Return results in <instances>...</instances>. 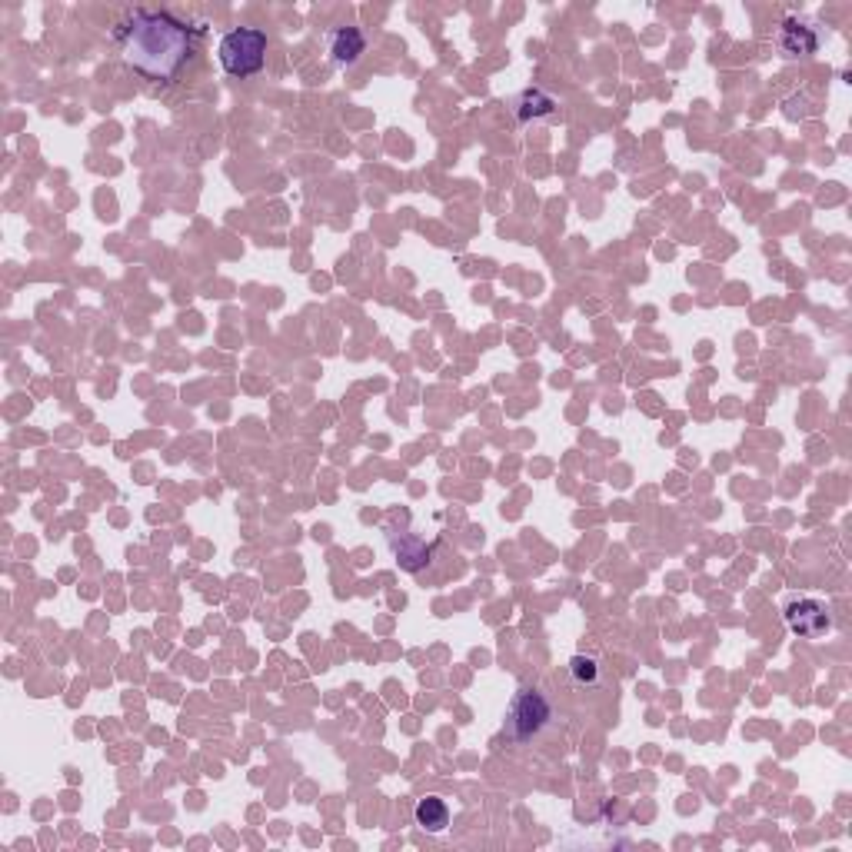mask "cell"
Returning <instances> with one entry per match:
<instances>
[{"mask_svg":"<svg viewBox=\"0 0 852 852\" xmlns=\"http://www.w3.org/2000/svg\"><path fill=\"white\" fill-rule=\"evenodd\" d=\"M819 47V37L816 30L803 24V20H786L783 30H779V50L786 57H806V54H816Z\"/></svg>","mask_w":852,"mask_h":852,"instance_id":"7","label":"cell"},{"mask_svg":"<svg viewBox=\"0 0 852 852\" xmlns=\"http://www.w3.org/2000/svg\"><path fill=\"white\" fill-rule=\"evenodd\" d=\"M327 50L337 67H350L367 54V37H363L360 27H333L327 37Z\"/></svg>","mask_w":852,"mask_h":852,"instance_id":"5","label":"cell"},{"mask_svg":"<svg viewBox=\"0 0 852 852\" xmlns=\"http://www.w3.org/2000/svg\"><path fill=\"white\" fill-rule=\"evenodd\" d=\"M550 716H553L550 699H546L540 689L526 686L513 696L510 709H506V729H510V736L516 743H526V739H533L546 723H550Z\"/></svg>","mask_w":852,"mask_h":852,"instance_id":"3","label":"cell"},{"mask_svg":"<svg viewBox=\"0 0 852 852\" xmlns=\"http://www.w3.org/2000/svg\"><path fill=\"white\" fill-rule=\"evenodd\" d=\"M220 67L230 77H250L260 74L263 60H267V34L257 27H237L230 34H223L217 47Z\"/></svg>","mask_w":852,"mask_h":852,"instance_id":"2","label":"cell"},{"mask_svg":"<svg viewBox=\"0 0 852 852\" xmlns=\"http://www.w3.org/2000/svg\"><path fill=\"white\" fill-rule=\"evenodd\" d=\"M413 819H417V826L423 829V833H443L446 826H450V809H446L443 799L436 796H426L417 803V809H413Z\"/></svg>","mask_w":852,"mask_h":852,"instance_id":"8","label":"cell"},{"mask_svg":"<svg viewBox=\"0 0 852 852\" xmlns=\"http://www.w3.org/2000/svg\"><path fill=\"white\" fill-rule=\"evenodd\" d=\"M553 110H556V100L550 94H543V90H523V97L516 100V117H520V124H530L536 117H550Z\"/></svg>","mask_w":852,"mask_h":852,"instance_id":"9","label":"cell"},{"mask_svg":"<svg viewBox=\"0 0 852 852\" xmlns=\"http://www.w3.org/2000/svg\"><path fill=\"white\" fill-rule=\"evenodd\" d=\"M783 620L789 626V633H796L799 639H823L829 630H833L829 606L823 600H813V596L789 600L786 610H783Z\"/></svg>","mask_w":852,"mask_h":852,"instance_id":"4","label":"cell"},{"mask_svg":"<svg viewBox=\"0 0 852 852\" xmlns=\"http://www.w3.org/2000/svg\"><path fill=\"white\" fill-rule=\"evenodd\" d=\"M570 676L576 686H596L600 683V663L593 656H573L570 659Z\"/></svg>","mask_w":852,"mask_h":852,"instance_id":"10","label":"cell"},{"mask_svg":"<svg viewBox=\"0 0 852 852\" xmlns=\"http://www.w3.org/2000/svg\"><path fill=\"white\" fill-rule=\"evenodd\" d=\"M387 543H390V550H393V556H397V563L403 566V570H410V573H417V570H423L426 563H430V546H426L423 540H417V536L413 533H387Z\"/></svg>","mask_w":852,"mask_h":852,"instance_id":"6","label":"cell"},{"mask_svg":"<svg viewBox=\"0 0 852 852\" xmlns=\"http://www.w3.org/2000/svg\"><path fill=\"white\" fill-rule=\"evenodd\" d=\"M114 40L127 64L150 80H174L194 54V30L164 10H134L117 24Z\"/></svg>","mask_w":852,"mask_h":852,"instance_id":"1","label":"cell"}]
</instances>
